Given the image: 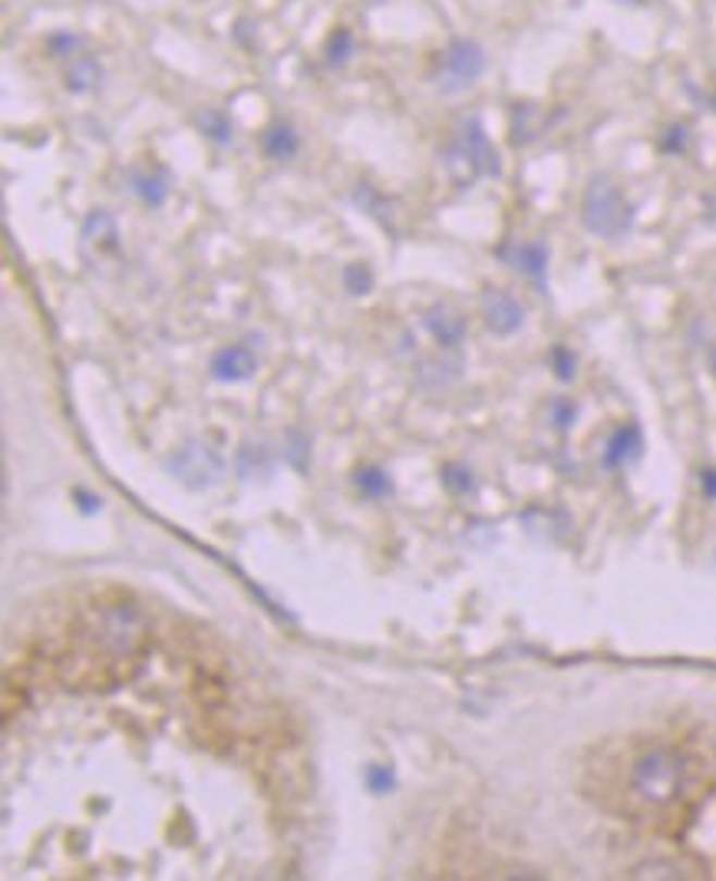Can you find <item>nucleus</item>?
<instances>
[{
    "mask_svg": "<svg viewBox=\"0 0 716 881\" xmlns=\"http://www.w3.org/2000/svg\"><path fill=\"white\" fill-rule=\"evenodd\" d=\"M79 248L89 261H107L120 251V225L107 209H96L86 215L79 228Z\"/></svg>",
    "mask_w": 716,
    "mask_h": 881,
    "instance_id": "0eeeda50",
    "label": "nucleus"
},
{
    "mask_svg": "<svg viewBox=\"0 0 716 881\" xmlns=\"http://www.w3.org/2000/svg\"><path fill=\"white\" fill-rule=\"evenodd\" d=\"M354 482H357V488H360V493H363L367 499H383V496L393 493V482H390V475H386L380 466H363V469H357Z\"/></svg>",
    "mask_w": 716,
    "mask_h": 881,
    "instance_id": "6ab92c4d",
    "label": "nucleus"
},
{
    "mask_svg": "<svg viewBox=\"0 0 716 881\" xmlns=\"http://www.w3.org/2000/svg\"><path fill=\"white\" fill-rule=\"evenodd\" d=\"M328 63L331 66H344L350 57H354V34H350V27H337L331 37H328Z\"/></svg>",
    "mask_w": 716,
    "mask_h": 881,
    "instance_id": "412c9836",
    "label": "nucleus"
},
{
    "mask_svg": "<svg viewBox=\"0 0 716 881\" xmlns=\"http://www.w3.org/2000/svg\"><path fill=\"white\" fill-rule=\"evenodd\" d=\"M238 469H242V475H258V469L268 472V469H271L268 449H264V446H242V452H238Z\"/></svg>",
    "mask_w": 716,
    "mask_h": 881,
    "instance_id": "5701e85b",
    "label": "nucleus"
},
{
    "mask_svg": "<svg viewBox=\"0 0 716 881\" xmlns=\"http://www.w3.org/2000/svg\"><path fill=\"white\" fill-rule=\"evenodd\" d=\"M548 413H552V423L565 430V426H571V423H575V417H578V407H575L571 400L558 397V400H555V404L548 407Z\"/></svg>",
    "mask_w": 716,
    "mask_h": 881,
    "instance_id": "bb28decb",
    "label": "nucleus"
},
{
    "mask_svg": "<svg viewBox=\"0 0 716 881\" xmlns=\"http://www.w3.org/2000/svg\"><path fill=\"white\" fill-rule=\"evenodd\" d=\"M683 142H687V129H683V126H680V129L674 126V129H670V136L664 139V146H667V149H683Z\"/></svg>",
    "mask_w": 716,
    "mask_h": 881,
    "instance_id": "c85d7f7f",
    "label": "nucleus"
},
{
    "mask_svg": "<svg viewBox=\"0 0 716 881\" xmlns=\"http://www.w3.org/2000/svg\"><path fill=\"white\" fill-rule=\"evenodd\" d=\"M79 499H83V512H96L99 509V499H92V496H86V493H76Z\"/></svg>",
    "mask_w": 716,
    "mask_h": 881,
    "instance_id": "7c9ffc66",
    "label": "nucleus"
},
{
    "mask_svg": "<svg viewBox=\"0 0 716 881\" xmlns=\"http://www.w3.org/2000/svg\"><path fill=\"white\" fill-rule=\"evenodd\" d=\"M363 779H367V790L373 793V796H386L390 790H393V769L390 766H367V772H363Z\"/></svg>",
    "mask_w": 716,
    "mask_h": 881,
    "instance_id": "b1692460",
    "label": "nucleus"
},
{
    "mask_svg": "<svg viewBox=\"0 0 716 881\" xmlns=\"http://www.w3.org/2000/svg\"><path fill=\"white\" fill-rule=\"evenodd\" d=\"M634 878H683V871L670 861H644L631 871Z\"/></svg>",
    "mask_w": 716,
    "mask_h": 881,
    "instance_id": "a878e982",
    "label": "nucleus"
},
{
    "mask_svg": "<svg viewBox=\"0 0 716 881\" xmlns=\"http://www.w3.org/2000/svg\"><path fill=\"white\" fill-rule=\"evenodd\" d=\"M261 152L274 162H287L300 152V136L291 123H271L261 133Z\"/></svg>",
    "mask_w": 716,
    "mask_h": 881,
    "instance_id": "f8f14e48",
    "label": "nucleus"
},
{
    "mask_svg": "<svg viewBox=\"0 0 716 881\" xmlns=\"http://www.w3.org/2000/svg\"><path fill=\"white\" fill-rule=\"evenodd\" d=\"M581 222L597 238H621L634 222V209L610 178L594 175L581 199Z\"/></svg>",
    "mask_w": 716,
    "mask_h": 881,
    "instance_id": "20e7f679",
    "label": "nucleus"
},
{
    "mask_svg": "<svg viewBox=\"0 0 716 881\" xmlns=\"http://www.w3.org/2000/svg\"><path fill=\"white\" fill-rule=\"evenodd\" d=\"M99 79H102V66H99V60L92 53H76L70 60V66H66V89L70 92L83 96V92L96 89Z\"/></svg>",
    "mask_w": 716,
    "mask_h": 881,
    "instance_id": "2eb2a0df",
    "label": "nucleus"
},
{
    "mask_svg": "<svg viewBox=\"0 0 716 881\" xmlns=\"http://www.w3.org/2000/svg\"><path fill=\"white\" fill-rule=\"evenodd\" d=\"M631 790L641 803L664 809L670 803L680 799L683 790V759L674 749H647L644 756H638L634 769H631Z\"/></svg>",
    "mask_w": 716,
    "mask_h": 881,
    "instance_id": "7ed1b4c3",
    "label": "nucleus"
},
{
    "mask_svg": "<svg viewBox=\"0 0 716 881\" xmlns=\"http://www.w3.org/2000/svg\"><path fill=\"white\" fill-rule=\"evenodd\" d=\"M79 47H83V37L73 34V30H57V34L47 37V53L57 57V60H63V57L73 60L79 53Z\"/></svg>",
    "mask_w": 716,
    "mask_h": 881,
    "instance_id": "4be33fe9",
    "label": "nucleus"
},
{
    "mask_svg": "<svg viewBox=\"0 0 716 881\" xmlns=\"http://www.w3.org/2000/svg\"><path fill=\"white\" fill-rule=\"evenodd\" d=\"M482 318H485V327L498 337L516 334L526 324L522 305L511 298L508 290H485L482 294Z\"/></svg>",
    "mask_w": 716,
    "mask_h": 881,
    "instance_id": "6e6552de",
    "label": "nucleus"
},
{
    "mask_svg": "<svg viewBox=\"0 0 716 881\" xmlns=\"http://www.w3.org/2000/svg\"><path fill=\"white\" fill-rule=\"evenodd\" d=\"M133 191L149 209H162L169 199V178L159 172H133Z\"/></svg>",
    "mask_w": 716,
    "mask_h": 881,
    "instance_id": "dca6fc26",
    "label": "nucleus"
},
{
    "mask_svg": "<svg viewBox=\"0 0 716 881\" xmlns=\"http://www.w3.org/2000/svg\"><path fill=\"white\" fill-rule=\"evenodd\" d=\"M341 281H344V287L354 294V298H360V294H370V290H373V271L367 268V261H350V264H344Z\"/></svg>",
    "mask_w": 716,
    "mask_h": 881,
    "instance_id": "aec40b11",
    "label": "nucleus"
},
{
    "mask_svg": "<svg viewBox=\"0 0 716 881\" xmlns=\"http://www.w3.org/2000/svg\"><path fill=\"white\" fill-rule=\"evenodd\" d=\"M703 493L716 499V472H703Z\"/></svg>",
    "mask_w": 716,
    "mask_h": 881,
    "instance_id": "c756f323",
    "label": "nucleus"
},
{
    "mask_svg": "<svg viewBox=\"0 0 716 881\" xmlns=\"http://www.w3.org/2000/svg\"><path fill=\"white\" fill-rule=\"evenodd\" d=\"M482 73H485V50L469 37H456V40H449V47L440 57L436 89L443 96L466 92V89H472L479 83Z\"/></svg>",
    "mask_w": 716,
    "mask_h": 881,
    "instance_id": "39448f33",
    "label": "nucleus"
},
{
    "mask_svg": "<svg viewBox=\"0 0 716 881\" xmlns=\"http://www.w3.org/2000/svg\"><path fill=\"white\" fill-rule=\"evenodd\" d=\"M542 133V113L535 107H516L511 110V142L516 146H526L532 142L535 136Z\"/></svg>",
    "mask_w": 716,
    "mask_h": 881,
    "instance_id": "f3484780",
    "label": "nucleus"
},
{
    "mask_svg": "<svg viewBox=\"0 0 716 881\" xmlns=\"http://www.w3.org/2000/svg\"><path fill=\"white\" fill-rule=\"evenodd\" d=\"M195 126L201 129L205 139H212L219 146L232 142V120L222 110H198L195 113Z\"/></svg>",
    "mask_w": 716,
    "mask_h": 881,
    "instance_id": "a211bd4d",
    "label": "nucleus"
},
{
    "mask_svg": "<svg viewBox=\"0 0 716 881\" xmlns=\"http://www.w3.org/2000/svg\"><path fill=\"white\" fill-rule=\"evenodd\" d=\"M169 469L188 488H205V485L219 482V475H222V456L212 446H205V443H188V446H182L169 459Z\"/></svg>",
    "mask_w": 716,
    "mask_h": 881,
    "instance_id": "423d86ee",
    "label": "nucleus"
},
{
    "mask_svg": "<svg viewBox=\"0 0 716 881\" xmlns=\"http://www.w3.org/2000/svg\"><path fill=\"white\" fill-rule=\"evenodd\" d=\"M709 107L716 110V89H713V96H709Z\"/></svg>",
    "mask_w": 716,
    "mask_h": 881,
    "instance_id": "2f4dec72",
    "label": "nucleus"
},
{
    "mask_svg": "<svg viewBox=\"0 0 716 881\" xmlns=\"http://www.w3.org/2000/svg\"><path fill=\"white\" fill-rule=\"evenodd\" d=\"M498 258L516 268L519 274L532 277L539 287L545 284V274H548V248L542 241H511L505 248H498Z\"/></svg>",
    "mask_w": 716,
    "mask_h": 881,
    "instance_id": "9d476101",
    "label": "nucleus"
},
{
    "mask_svg": "<svg viewBox=\"0 0 716 881\" xmlns=\"http://www.w3.org/2000/svg\"><path fill=\"white\" fill-rule=\"evenodd\" d=\"M443 485L449 488V493H469V488H472V472L462 469V466H446L443 469Z\"/></svg>",
    "mask_w": 716,
    "mask_h": 881,
    "instance_id": "393cba45",
    "label": "nucleus"
},
{
    "mask_svg": "<svg viewBox=\"0 0 716 881\" xmlns=\"http://www.w3.org/2000/svg\"><path fill=\"white\" fill-rule=\"evenodd\" d=\"M255 370H258V353L251 344H229V347L215 350L209 360V373L219 383H242V380L255 376Z\"/></svg>",
    "mask_w": 716,
    "mask_h": 881,
    "instance_id": "1a4fd4ad",
    "label": "nucleus"
},
{
    "mask_svg": "<svg viewBox=\"0 0 716 881\" xmlns=\"http://www.w3.org/2000/svg\"><path fill=\"white\" fill-rule=\"evenodd\" d=\"M423 324H427V331L433 334V340H436L443 350H456V347L466 340V334H469L466 318H462L456 308H449V305H433V308L423 314Z\"/></svg>",
    "mask_w": 716,
    "mask_h": 881,
    "instance_id": "9b49d317",
    "label": "nucleus"
},
{
    "mask_svg": "<svg viewBox=\"0 0 716 881\" xmlns=\"http://www.w3.org/2000/svg\"><path fill=\"white\" fill-rule=\"evenodd\" d=\"M440 159H443V169H446V175L453 178L456 188H469L479 178H495L502 172L498 152L489 142V136H485V129H482L479 120H466L449 136V142L443 146Z\"/></svg>",
    "mask_w": 716,
    "mask_h": 881,
    "instance_id": "f03ea898",
    "label": "nucleus"
},
{
    "mask_svg": "<svg viewBox=\"0 0 716 881\" xmlns=\"http://www.w3.org/2000/svg\"><path fill=\"white\" fill-rule=\"evenodd\" d=\"M146 647V621L126 598L96 601L83 611L76 624L73 654L63 660L70 680H86L96 687H110L116 680L133 677L139 654Z\"/></svg>",
    "mask_w": 716,
    "mask_h": 881,
    "instance_id": "f257e3e1",
    "label": "nucleus"
},
{
    "mask_svg": "<svg viewBox=\"0 0 716 881\" xmlns=\"http://www.w3.org/2000/svg\"><path fill=\"white\" fill-rule=\"evenodd\" d=\"M641 452V430L634 423L621 426V430H614L610 439H607V449H604V466H625L631 462L634 456Z\"/></svg>",
    "mask_w": 716,
    "mask_h": 881,
    "instance_id": "4468645a",
    "label": "nucleus"
},
{
    "mask_svg": "<svg viewBox=\"0 0 716 881\" xmlns=\"http://www.w3.org/2000/svg\"><path fill=\"white\" fill-rule=\"evenodd\" d=\"M552 367L558 370V376H561V380H571V376H575L578 360H575V353H571L568 347H555V350H552Z\"/></svg>",
    "mask_w": 716,
    "mask_h": 881,
    "instance_id": "cd10ccee",
    "label": "nucleus"
},
{
    "mask_svg": "<svg viewBox=\"0 0 716 881\" xmlns=\"http://www.w3.org/2000/svg\"><path fill=\"white\" fill-rule=\"evenodd\" d=\"M354 206H357L360 212H367L380 228L396 232V225H393V202L386 199V195H383L380 188H373L370 182H360V185L354 188Z\"/></svg>",
    "mask_w": 716,
    "mask_h": 881,
    "instance_id": "ddd939ff",
    "label": "nucleus"
}]
</instances>
